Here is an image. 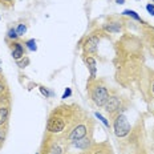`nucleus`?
<instances>
[{"mask_svg":"<svg viewBox=\"0 0 154 154\" xmlns=\"http://www.w3.org/2000/svg\"><path fill=\"white\" fill-rule=\"evenodd\" d=\"M94 116H96V117H97L98 120H100L101 122L104 124V125H105V126H106V128H109V126H110V124H109V121H108L106 118H105V117H104V116H102L101 113H98V112H96V113H94Z\"/></svg>","mask_w":154,"mask_h":154,"instance_id":"16","label":"nucleus"},{"mask_svg":"<svg viewBox=\"0 0 154 154\" xmlns=\"http://www.w3.org/2000/svg\"><path fill=\"white\" fill-rule=\"evenodd\" d=\"M11 47H12V57L17 61V60H20V59H23V57L25 56L24 54V47H23V44L21 43H17V41H12V44H11Z\"/></svg>","mask_w":154,"mask_h":154,"instance_id":"8","label":"nucleus"},{"mask_svg":"<svg viewBox=\"0 0 154 154\" xmlns=\"http://www.w3.org/2000/svg\"><path fill=\"white\" fill-rule=\"evenodd\" d=\"M16 32H17L19 37L24 36V33L27 32V25H25V24H19L17 28H16Z\"/></svg>","mask_w":154,"mask_h":154,"instance_id":"15","label":"nucleus"},{"mask_svg":"<svg viewBox=\"0 0 154 154\" xmlns=\"http://www.w3.org/2000/svg\"><path fill=\"white\" fill-rule=\"evenodd\" d=\"M24 45L27 47L29 51H32V52H36V51H37L36 40H35V38H29V40H27V41H25V44H24Z\"/></svg>","mask_w":154,"mask_h":154,"instance_id":"14","label":"nucleus"},{"mask_svg":"<svg viewBox=\"0 0 154 154\" xmlns=\"http://www.w3.org/2000/svg\"><path fill=\"white\" fill-rule=\"evenodd\" d=\"M36 154H40V153H36Z\"/></svg>","mask_w":154,"mask_h":154,"instance_id":"29","label":"nucleus"},{"mask_svg":"<svg viewBox=\"0 0 154 154\" xmlns=\"http://www.w3.org/2000/svg\"><path fill=\"white\" fill-rule=\"evenodd\" d=\"M3 128L4 126H0V145L4 142V138H5V130Z\"/></svg>","mask_w":154,"mask_h":154,"instance_id":"19","label":"nucleus"},{"mask_svg":"<svg viewBox=\"0 0 154 154\" xmlns=\"http://www.w3.org/2000/svg\"><path fill=\"white\" fill-rule=\"evenodd\" d=\"M152 93H153V96H154V82L152 84Z\"/></svg>","mask_w":154,"mask_h":154,"instance_id":"25","label":"nucleus"},{"mask_svg":"<svg viewBox=\"0 0 154 154\" xmlns=\"http://www.w3.org/2000/svg\"><path fill=\"white\" fill-rule=\"evenodd\" d=\"M0 2H4V3H8V4H12L15 0H0Z\"/></svg>","mask_w":154,"mask_h":154,"instance_id":"23","label":"nucleus"},{"mask_svg":"<svg viewBox=\"0 0 154 154\" xmlns=\"http://www.w3.org/2000/svg\"><path fill=\"white\" fill-rule=\"evenodd\" d=\"M153 3H154V0H153Z\"/></svg>","mask_w":154,"mask_h":154,"instance_id":"30","label":"nucleus"},{"mask_svg":"<svg viewBox=\"0 0 154 154\" xmlns=\"http://www.w3.org/2000/svg\"><path fill=\"white\" fill-rule=\"evenodd\" d=\"M153 52H154V44H153Z\"/></svg>","mask_w":154,"mask_h":154,"instance_id":"27","label":"nucleus"},{"mask_svg":"<svg viewBox=\"0 0 154 154\" xmlns=\"http://www.w3.org/2000/svg\"><path fill=\"white\" fill-rule=\"evenodd\" d=\"M3 72V69H2V60H0V73Z\"/></svg>","mask_w":154,"mask_h":154,"instance_id":"26","label":"nucleus"},{"mask_svg":"<svg viewBox=\"0 0 154 154\" xmlns=\"http://www.w3.org/2000/svg\"><path fill=\"white\" fill-rule=\"evenodd\" d=\"M146 11L149 12L152 16H154V4H152V3H149V4L146 5Z\"/></svg>","mask_w":154,"mask_h":154,"instance_id":"21","label":"nucleus"},{"mask_svg":"<svg viewBox=\"0 0 154 154\" xmlns=\"http://www.w3.org/2000/svg\"><path fill=\"white\" fill-rule=\"evenodd\" d=\"M113 130L116 137L118 138H125L126 136H129L131 126L128 121V117L122 113H118L114 116V120H113Z\"/></svg>","mask_w":154,"mask_h":154,"instance_id":"3","label":"nucleus"},{"mask_svg":"<svg viewBox=\"0 0 154 154\" xmlns=\"http://www.w3.org/2000/svg\"><path fill=\"white\" fill-rule=\"evenodd\" d=\"M116 3H117V4H124L125 0H116Z\"/></svg>","mask_w":154,"mask_h":154,"instance_id":"24","label":"nucleus"},{"mask_svg":"<svg viewBox=\"0 0 154 154\" xmlns=\"http://www.w3.org/2000/svg\"><path fill=\"white\" fill-rule=\"evenodd\" d=\"M9 118V108L8 106H0V126H5Z\"/></svg>","mask_w":154,"mask_h":154,"instance_id":"10","label":"nucleus"},{"mask_svg":"<svg viewBox=\"0 0 154 154\" xmlns=\"http://www.w3.org/2000/svg\"><path fill=\"white\" fill-rule=\"evenodd\" d=\"M98 45H100V36L97 33H92L86 37L84 43V52L85 56H91V54H96L98 51Z\"/></svg>","mask_w":154,"mask_h":154,"instance_id":"5","label":"nucleus"},{"mask_svg":"<svg viewBox=\"0 0 154 154\" xmlns=\"http://www.w3.org/2000/svg\"><path fill=\"white\" fill-rule=\"evenodd\" d=\"M122 106V100L118 96H110L109 100L106 101V104L104 105L105 112L110 116H116L120 113V109Z\"/></svg>","mask_w":154,"mask_h":154,"instance_id":"6","label":"nucleus"},{"mask_svg":"<svg viewBox=\"0 0 154 154\" xmlns=\"http://www.w3.org/2000/svg\"><path fill=\"white\" fill-rule=\"evenodd\" d=\"M66 124H68V121H66L65 116L60 110H54L49 116V120L47 124V131L51 134H60L65 130Z\"/></svg>","mask_w":154,"mask_h":154,"instance_id":"2","label":"nucleus"},{"mask_svg":"<svg viewBox=\"0 0 154 154\" xmlns=\"http://www.w3.org/2000/svg\"><path fill=\"white\" fill-rule=\"evenodd\" d=\"M70 96H72V89L70 88H66L65 89V92H64V94H63V100H65V98H68V97H70Z\"/></svg>","mask_w":154,"mask_h":154,"instance_id":"20","label":"nucleus"},{"mask_svg":"<svg viewBox=\"0 0 154 154\" xmlns=\"http://www.w3.org/2000/svg\"><path fill=\"white\" fill-rule=\"evenodd\" d=\"M38 89H40L41 94H43V96H44V97H45V98H49L53 94V93L51 92V91H48V89L45 88V86H38Z\"/></svg>","mask_w":154,"mask_h":154,"instance_id":"17","label":"nucleus"},{"mask_svg":"<svg viewBox=\"0 0 154 154\" xmlns=\"http://www.w3.org/2000/svg\"><path fill=\"white\" fill-rule=\"evenodd\" d=\"M0 20H2V16H0Z\"/></svg>","mask_w":154,"mask_h":154,"instance_id":"28","label":"nucleus"},{"mask_svg":"<svg viewBox=\"0 0 154 154\" xmlns=\"http://www.w3.org/2000/svg\"><path fill=\"white\" fill-rule=\"evenodd\" d=\"M17 38H19V35H17V32H16V28H9L7 32V40L17 41Z\"/></svg>","mask_w":154,"mask_h":154,"instance_id":"13","label":"nucleus"},{"mask_svg":"<svg viewBox=\"0 0 154 154\" xmlns=\"http://www.w3.org/2000/svg\"><path fill=\"white\" fill-rule=\"evenodd\" d=\"M4 92H5V84H4V81L0 79V96L4 94Z\"/></svg>","mask_w":154,"mask_h":154,"instance_id":"22","label":"nucleus"},{"mask_svg":"<svg viewBox=\"0 0 154 154\" xmlns=\"http://www.w3.org/2000/svg\"><path fill=\"white\" fill-rule=\"evenodd\" d=\"M122 29V25L120 21H109V23L104 24V31L109 32V33H118Z\"/></svg>","mask_w":154,"mask_h":154,"instance_id":"9","label":"nucleus"},{"mask_svg":"<svg viewBox=\"0 0 154 154\" xmlns=\"http://www.w3.org/2000/svg\"><path fill=\"white\" fill-rule=\"evenodd\" d=\"M84 61L86 64V68H88V70H89V75H91V77H89V82L94 81V80H96V75H97V63H96L94 57L85 56Z\"/></svg>","mask_w":154,"mask_h":154,"instance_id":"7","label":"nucleus"},{"mask_svg":"<svg viewBox=\"0 0 154 154\" xmlns=\"http://www.w3.org/2000/svg\"><path fill=\"white\" fill-rule=\"evenodd\" d=\"M122 15H124V16H129V17L134 19V20H137V21H142L141 16L137 14L136 11H133V9H125V11L122 12Z\"/></svg>","mask_w":154,"mask_h":154,"instance_id":"12","label":"nucleus"},{"mask_svg":"<svg viewBox=\"0 0 154 154\" xmlns=\"http://www.w3.org/2000/svg\"><path fill=\"white\" fill-rule=\"evenodd\" d=\"M72 145L76 146V147H79V149H81V150H88V147L91 146V140L85 137V138H81V140H79V141H75V142H72Z\"/></svg>","mask_w":154,"mask_h":154,"instance_id":"11","label":"nucleus"},{"mask_svg":"<svg viewBox=\"0 0 154 154\" xmlns=\"http://www.w3.org/2000/svg\"><path fill=\"white\" fill-rule=\"evenodd\" d=\"M24 57H25V56H24ZM24 57H23V59H20V60H17V61H16V63H17V65L20 66V68H25V66H27L28 64H29V59L27 57V59H25V61H24Z\"/></svg>","mask_w":154,"mask_h":154,"instance_id":"18","label":"nucleus"},{"mask_svg":"<svg viewBox=\"0 0 154 154\" xmlns=\"http://www.w3.org/2000/svg\"><path fill=\"white\" fill-rule=\"evenodd\" d=\"M89 84H92L91 88H89V94H91L92 101L94 102L96 106L104 108V105L106 104V101L109 100V97H110L108 88L102 84V82H97L96 80L89 82Z\"/></svg>","mask_w":154,"mask_h":154,"instance_id":"1","label":"nucleus"},{"mask_svg":"<svg viewBox=\"0 0 154 154\" xmlns=\"http://www.w3.org/2000/svg\"><path fill=\"white\" fill-rule=\"evenodd\" d=\"M86 134H88V125L81 122V124H77L75 126L70 129L69 134L66 136V140L69 142H75V141H79L81 138H85Z\"/></svg>","mask_w":154,"mask_h":154,"instance_id":"4","label":"nucleus"}]
</instances>
